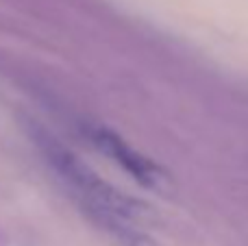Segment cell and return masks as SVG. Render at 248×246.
Returning <instances> with one entry per match:
<instances>
[{
  "instance_id": "obj_1",
  "label": "cell",
  "mask_w": 248,
  "mask_h": 246,
  "mask_svg": "<svg viewBox=\"0 0 248 246\" xmlns=\"http://www.w3.org/2000/svg\"><path fill=\"white\" fill-rule=\"evenodd\" d=\"M29 133L33 138L35 146L42 151L46 161L52 166V170L78 196L87 216L116 214V216L135 220V218H140L146 212L140 200L131 199V196H126L118 187H113L111 183H107L98 172H94L87 164H83L72 151H68L61 142H57L42 126L31 124Z\"/></svg>"
},
{
  "instance_id": "obj_2",
  "label": "cell",
  "mask_w": 248,
  "mask_h": 246,
  "mask_svg": "<svg viewBox=\"0 0 248 246\" xmlns=\"http://www.w3.org/2000/svg\"><path fill=\"white\" fill-rule=\"evenodd\" d=\"M92 142L100 148L107 157H111L116 164H120L137 183L144 187H166L168 177L159 166H155L150 159L131 148L124 139L107 129H94L92 131Z\"/></svg>"
}]
</instances>
